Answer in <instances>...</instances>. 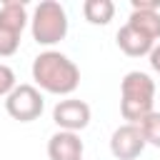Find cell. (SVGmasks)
I'll return each instance as SVG.
<instances>
[{"mask_svg":"<svg viewBox=\"0 0 160 160\" xmlns=\"http://www.w3.org/2000/svg\"><path fill=\"white\" fill-rule=\"evenodd\" d=\"M52 120L60 130L80 132L90 125V105L85 100H78V98L58 100L55 108H52Z\"/></svg>","mask_w":160,"mask_h":160,"instance_id":"obj_5","label":"cell"},{"mask_svg":"<svg viewBox=\"0 0 160 160\" xmlns=\"http://www.w3.org/2000/svg\"><path fill=\"white\" fill-rule=\"evenodd\" d=\"M15 85H18V80H15L12 68L5 65V62H0V98H8L15 90Z\"/></svg>","mask_w":160,"mask_h":160,"instance_id":"obj_14","label":"cell"},{"mask_svg":"<svg viewBox=\"0 0 160 160\" xmlns=\"http://www.w3.org/2000/svg\"><path fill=\"white\" fill-rule=\"evenodd\" d=\"M115 42H118V48L128 55V58H142V55H150V50H152V40H148L142 32H138L135 28H130L128 22L118 30V35H115Z\"/></svg>","mask_w":160,"mask_h":160,"instance_id":"obj_8","label":"cell"},{"mask_svg":"<svg viewBox=\"0 0 160 160\" xmlns=\"http://www.w3.org/2000/svg\"><path fill=\"white\" fill-rule=\"evenodd\" d=\"M142 138H145V145H155L160 148V110H152L148 112L140 122H138Z\"/></svg>","mask_w":160,"mask_h":160,"instance_id":"obj_12","label":"cell"},{"mask_svg":"<svg viewBox=\"0 0 160 160\" xmlns=\"http://www.w3.org/2000/svg\"><path fill=\"white\" fill-rule=\"evenodd\" d=\"M28 22H30V15H28V5L22 0H5L0 5V28L2 30L22 35Z\"/></svg>","mask_w":160,"mask_h":160,"instance_id":"obj_9","label":"cell"},{"mask_svg":"<svg viewBox=\"0 0 160 160\" xmlns=\"http://www.w3.org/2000/svg\"><path fill=\"white\" fill-rule=\"evenodd\" d=\"M30 32L38 45L52 48L68 35V12L55 0H40L30 18Z\"/></svg>","mask_w":160,"mask_h":160,"instance_id":"obj_3","label":"cell"},{"mask_svg":"<svg viewBox=\"0 0 160 160\" xmlns=\"http://www.w3.org/2000/svg\"><path fill=\"white\" fill-rule=\"evenodd\" d=\"M82 140L78 132L58 130L48 140V158L50 160H82Z\"/></svg>","mask_w":160,"mask_h":160,"instance_id":"obj_7","label":"cell"},{"mask_svg":"<svg viewBox=\"0 0 160 160\" xmlns=\"http://www.w3.org/2000/svg\"><path fill=\"white\" fill-rule=\"evenodd\" d=\"M5 110L12 120L18 122H32L42 115L45 110V100H42V92L30 85V82H22V85H15V90L5 98Z\"/></svg>","mask_w":160,"mask_h":160,"instance_id":"obj_4","label":"cell"},{"mask_svg":"<svg viewBox=\"0 0 160 160\" xmlns=\"http://www.w3.org/2000/svg\"><path fill=\"white\" fill-rule=\"evenodd\" d=\"M82 15L90 25H108L115 18V2L112 0H85Z\"/></svg>","mask_w":160,"mask_h":160,"instance_id":"obj_11","label":"cell"},{"mask_svg":"<svg viewBox=\"0 0 160 160\" xmlns=\"http://www.w3.org/2000/svg\"><path fill=\"white\" fill-rule=\"evenodd\" d=\"M132 10H155V12H160V0H132Z\"/></svg>","mask_w":160,"mask_h":160,"instance_id":"obj_15","label":"cell"},{"mask_svg":"<svg viewBox=\"0 0 160 160\" xmlns=\"http://www.w3.org/2000/svg\"><path fill=\"white\" fill-rule=\"evenodd\" d=\"M155 102V80L148 72L130 70L120 82V112L130 125H138Z\"/></svg>","mask_w":160,"mask_h":160,"instance_id":"obj_2","label":"cell"},{"mask_svg":"<svg viewBox=\"0 0 160 160\" xmlns=\"http://www.w3.org/2000/svg\"><path fill=\"white\" fill-rule=\"evenodd\" d=\"M18 48H20V35H15V32L0 28V58H10V55H15Z\"/></svg>","mask_w":160,"mask_h":160,"instance_id":"obj_13","label":"cell"},{"mask_svg":"<svg viewBox=\"0 0 160 160\" xmlns=\"http://www.w3.org/2000/svg\"><path fill=\"white\" fill-rule=\"evenodd\" d=\"M32 80L38 90L50 95H70L80 85V68L58 50H45L32 60Z\"/></svg>","mask_w":160,"mask_h":160,"instance_id":"obj_1","label":"cell"},{"mask_svg":"<svg viewBox=\"0 0 160 160\" xmlns=\"http://www.w3.org/2000/svg\"><path fill=\"white\" fill-rule=\"evenodd\" d=\"M150 68L155 70V72H160V42L158 45H152V50H150Z\"/></svg>","mask_w":160,"mask_h":160,"instance_id":"obj_16","label":"cell"},{"mask_svg":"<svg viewBox=\"0 0 160 160\" xmlns=\"http://www.w3.org/2000/svg\"><path fill=\"white\" fill-rule=\"evenodd\" d=\"M142 150H145V138H142L138 125L125 122V125L112 130V135H110V152H112L115 160H135V158H140Z\"/></svg>","mask_w":160,"mask_h":160,"instance_id":"obj_6","label":"cell"},{"mask_svg":"<svg viewBox=\"0 0 160 160\" xmlns=\"http://www.w3.org/2000/svg\"><path fill=\"white\" fill-rule=\"evenodd\" d=\"M128 25L142 32L148 40H160V12L155 10H132L128 18Z\"/></svg>","mask_w":160,"mask_h":160,"instance_id":"obj_10","label":"cell"}]
</instances>
